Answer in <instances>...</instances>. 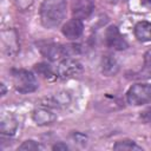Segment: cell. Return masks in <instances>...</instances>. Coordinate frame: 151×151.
<instances>
[{
    "instance_id": "1",
    "label": "cell",
    "mask_w": 151,
    "mask_h": 151,
    "mask_svg": "<svg viewBox=\"0 0 151 151\" xmlns=\"http://www.w3.org/2000/svg\"><path fill=\"white\" fill-rule=\"evenodd\" d=\"M67 0H44L40 6V21L46 28L57 27L66 14Z\"/></svg>"
},
{
    "instance_id": "2",
    "label": "cell",
    "mask_w": 151,
    "mask_h": 151,
    "mask_svg": "<svg viewBox=\"0 0 151 151\" xmlns=\"http://www.w3.org/2000/svg\"><path fill=\"white\" fill-rule=\"evenodd\" d=\"M13 84L19 93H31L38 88V81L35 76L22 68H14L11 71Z\"/></svg>"
},
{
    "instance_id": "3",
    "label": "cell",
    "mask_w": 151,
    "mask_h": 151,
    "mask_svg": "<svg viewBox=\"0 0 151 151\" xmlns=\"http://www.w3.org/2000/svg\"><path fill=\"white\" fill-rule=\"evenodd\" d=\"M126 100L130 105L140 106L151 101V85L150 84H134L132 85L127 93Z\"/></svg>"
},
{
    "instance_id": "4",
    "label": "cell",
    "mask_w": 151,
    "mask_h": 151,
    "mask_svg": "<svg viewBox=\"0 0 151 151\" xmlns=\"http://www.w3.org/2000/svg\"><path fill=\"white\" fill-rule=\"evenodd\" d=\"M81 71H83V65L80 64V61L72 58H65L58 65L57 76L60 79H70L78 76Z\"/></svg>"
},
{
    "instance_id": "5",
    "label": "cell",
    "mask_w": 151,
    "mask_h": 151,
    "mask_svg": "<svg viewBox=\"0 0 151 151\" xmlns=\"http://www.w3.org/2000/svg\"><path fill=\"white\" fill-rule=\"evenodd\" d=\"M71 103V97L67 92H58L53 96L45 97L40 100L39 106L48 107V109H61L66 107Z\"/></svg>"
},
{
    "instance_id": "6",
    "label": "cell",
    "mask_w": 151,
    "mask_h": 151,
    "mask_svg": "<svg viewBox=\"0 0 151 151\" xmlns=\"http://www.w3.org/2000/svg\"><path fill=\"white\" fill-rule=\"evenodd\" d=\"M105 41L109 47L117 50V51H122L127 47V42L123 38V35L119 33L118 28L113 25L107 27V29L105 32Z\"/></svg>"
},
{
    "instance_id": "7",
    "label": "cell",
    "mask_w": 151,
    "mask_h": 151,
    "mask_svg": "<svg viewBox=\"0 0 151 151\" xmlns=\"http://www.w3.org/2000/svg\"><path fill=\"white\" fill-rule=\"evenodd\" d=\"M40 52L45 58H47L51 61L66 58L65 45H60V44H53V42L46 44L42 47H40Z\"/></svg>"
},
{
    "instance_id": "8",
    "label": "cell",
    "mask_w": 151,
    "mask_h": 151,
    "mask_svg": "<svg viewBox=\"0 0 151 151\" xmlns=\"http://www.w3.org/2000/svg\"><path fill=\"white\" fill-rule=\"evenodd\" d=\"M94 9L93 0H73L72 13L78 19H86Z\"/></svg>"
},
{
    "instance_id": "9",
    "label": "cell",
    "mask_w": 151,
    "mask_h": 151,
    "mask_svg": "<svg viewBox=\"0 0 151 151\" xmlns=\"http://www.w3.org/2000/svg\"><path fill=\"white\" fill-rule=\"evenodd\" d=\"M83 31H84V24L81 19H78V18L68 20L61 28L63 34L70 40H74L79 38L83 34Z\"/></svg>"
},
{
    "instance_id": "10",
    "label": "cell",
    "mask_w": 151,
    "mask_h": 151,
    "mask_svg": "<svg viewBox=\"0 0 151 151\" xmlns=\"http://www.w3.org/2000/svg\"><path fill=\"white\" fill-rule=\"evenodd\" d=\"M32 118L38 125H48L57 119V116L55 113H53V111H51V109L39 106L33 111Z\"/></svg>"
},
{
    "instance_id": "11",
    "label": "cell",
    "mask_w": 151,
    "mask_h": 151,
    "mask_svg": "<svg viewBox=\"0 0 151 151\" xmlns=\"http://www.w3.org/2000/svg\"><path fill=\"white\" fill-rule=\"evenodd\" d=\"M8 35H9V39H7V35L4 32H1V41H2L4 52H6L8 55H14L19 48L18 35L15 31L13 29H8Z\"/></svg>"
},
{
    "instance_id": "12",
    "label": "cell",
    "mask_w": 151,
    "mask_h": 151,
    "mask_svg": "<svg viewBox=\"0 0 151 151\" xmlns=\"http://www.w3.org/2000/svg\"><path fill=\"white\" fill-rule=\"evenodd\" d=\"M100 66H101V72L107 77L114 76L119 71V64H118L117 59L111 54H106L101 58Z\"/></svg>"
},
{
    "instance_id": "13",
    "label": "cell",
    "mask_w": 151,
    "mask_h": 151,
    "mask_svg": "<svg viewBox=\"0 0 151 151\" xmlns=\"http://www.w3.org/2000/svg\"><path fill=\"white\" fill-rule=\"evenodd\" d=\"M134 35L139 41H151V22L140 21L134 26Z\"/></svg>"
},
{
    "instance_id": "14",
    "label": "cell",
    "mask_w": 151,
    "mask_h": 151,
    "mask_svg": "<svg viewBox=\"0 0 151 151\" xmlns=\"http://www.w3.org/2000/svg\"><path fill=\"white\" fill-rule=\"evenodd\" d=\"M17 127H18V123L14 119V117H12L11 114L1 117L0 130H1V133L4 136H12V134H14V132L17 131Z\"/></svg>"
},
{
    "instance_id": "15",
    "label": "cell",
    "mask_w": 151,
    "mask_h": 151,
    "mask_svg": "<svg viewBox=\"0 0 151 151\" xmlns=\"http://www.w3.org/2000/svg\"><path fill=\"white\" fill-rule=\"evenodd\" d=\"M98 105L101 106V109L104 111H105L107 105H110V111H114V110H118V109L123 107V103L119 100V98H117L114 96H105Z\"/></svg>"
},
{
    "instance_id": "16",
    "label": "cell",
    "mask_w": 151,
    "mask_h": 151,
    "mask_svg": "<svg viewBox=\"0 0 151 151\" xmlns=\"http://www.w3.org/2000/svg\"><path fill=\"white\" fill-rule=\"evenodd\" d=\"M113 149L117 151H143V147L133 140H119L113 145Z\"/></svg>"
},
{
    "instance_id": "17",
    "label": "cell",
    "mask_w": 151,
    "mask_h": 151,
    "mask_svg": "<svg viewBox=\"0 0 151 151\" xmlns=\"http://www.w3.org/2000/svg\"><path fill=\"white\" fill-rule=\"evenodd\" d=\"M34 70L38 72V74L42 76L45 79H48V80H53V79H55L58 77L57 73L53 72V70L51 68V66L47 65V64H45V63L37 64L34 66Z\"/></svg>"
},
{
    "instance_id": "18",
    "label": "cell",
    "mask_w": 151,
    "mask_h": 151,
    "mask_svg": "<svg viewBox=\"0 0 151 151\" xmlns=\"http://www.w3.org/2000/svg\"><path fill=\"white\" fill-rule=\"evenodd\" d=\"M39 147H40L39 144L35 143L34 140H26L18 147V150H20V151H37V150H39Z\"/></svg>"
},
{
    "instance_id": "19",
    "label": "cell",
    "mask_w": 151,
    "mask_h": 151,
    "mask_svg": "<svg viewBox=\"0 0 151 151\" xmlns=\"http://www.w3.org/2000/svg\"><path fill=\"white\" fill-rule=\"evenodd\" d=\"M144 67L146 72L151 74V50H149L144 55Z\"/></svg>"
},
{
    "instance_id": "20",
    "label": "cell",
    "mask_w": 151,
    "mask_h": 151,
    "mask_svg": "<svg viewBox=\"0 0 151 151\" xmlns=\"http://www.w3.org/2000/svg\"><path fill=\"white\" fill-rule=\"evenodd\" d=\"M52 149L54 150V151H67L68 150V146L65 144V143H57V144H54L53 146H52Z\"/></svg>"
},
{
    "instance_id": "21",
    "label": "cell",
    "mask_w": 151,
    "mask_h": 151,
    "mask_svg": "<svg viewBox=\"0 0 151 151\" xmlns=\"http://www.w3.org/2000/svg\"><path fill=\"white\" fill-rule=\"evenodd\" d=\"M142 119L145 122V123H149V124H151V109H147V110H145L143 113H142Z\"/></svg>"
},
{
    "instance_id": "22",
    "label": "cell",
    "mask_w": 151,
    "mask_h": 151,
    "mask_svg": "<svg viewBox=\"0 0 151 151\" xmlns=\"http://www.w3.org/2000/svg\"><path fill=\"white\" fill-rule=\"evenodd\" d=\"M18 6L21 8V9H26L28 6H31L32 4V0H15Z\"/></svg>"
},
{
    "instance_id": "23",
    "label": "cell",
    "mask_w": 151,
    "mask_h": 151,
    "mask_svg": "<svg viewBox=\"0 0 151 151\" xmlns=\"http://www.w3.org/2000/svg\"><path fill=\"white\" fill-rule=\"evenodd\" d=\"M140 2H142V5H143L144 7L151 9V0H140Z\"/></svg>"
},
{
    "instance_id": "24",
    "label": "cell",
    "mask_w": 151,
    "mask_h": 151,
    "mask_svg": "<svg viewBox=\"0 0 151 151\" xmlns=\"http://www.w3.org/2000/svg\"><path fill=\"white\" fill-rule=\"evenodd\" d=\"M127 0H107V2L112 4V5H118V4H122V2H126Z\"/></svg>"
},
{
    "instance_id": "25",
    "label": "cell",
    "mask_w": 151,
    "mask_h": 151,
    "mask_svg": "<svg viewBox=\"0 0 151 151\" xmlns=\"http://www.w3.org/2000/svg\"><path fill=\"white\" fill-rule=\"evenodd\" d=\"M6 93V88H5V85L1 84V96H4Z\"/></svg>"
}]
</instances>
